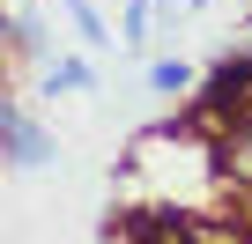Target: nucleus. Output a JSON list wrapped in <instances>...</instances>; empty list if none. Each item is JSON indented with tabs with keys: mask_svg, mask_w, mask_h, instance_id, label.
<instances>
[{
	"mask_svg": "<svg viewBox=\"0 0 252 244\" xmlns=\"http://www.w3.org/2000/svg\"><path fill=\"white\" fill-rule=\"evenodd\" d=\"M0 141H8V163L15 170H45L52 163V141H45V126H37L23 104H0Z\"/></svg>",
	"mask_w": 252,
	"mask_h": 244,
	"instance_id": "f257e3e1",
	"label": "nucleus"
},
{
	"mask_svg": "<svg viewBox=\"0 0 252 244\" xmlns=\"http://www.w3.org/2000/svg\"><path fill=\"white\" fill-rule=\"evenodd\" d=\"M45 89H52V96H60V89L89 96V89H96V67H89V59H52V67H45Z\"/></svg>",
	"mask_w": 252,
	"mask_h": 244,
	"instance_id": "f03ea898",
	"label": "nucleus"
},
{
	"mask_svg": "<svg viewBox=\"0 0 252 244\" xmlns=\"http://www.w3.org/2000/svg\"><path fill=\"white\" fill-rule=\"evenodd\" d=\"M149 89H156V96H186V89H193V67H186V59H149Z\"/></svg>",
	"mask_w": 252,
	"mask_h": 244,
	"instance_id": "7ed1b4c3",
	"label": "nucleus"
},
{
	"mask_svg": "<svg viewBox=\"0 0 252 244\" xmlns=\"http://www.w3.org/2000/svg\"><path fill=\"white\" fill-rule=\"evenodd\" d=\"M156 15H163V8L134 0V8H126V30H119V45H126V52H141V45H149V23H156Z\"/></svg>",
	"mask_w": 252,
	"mask_h": 244,
	"instance_id": "20e7f679",
	"label": "nucleus"
},
{
	"mask_svg": "<svg viewBox=\"0 0 252 244\" xmlns=\"http://www.w3.org/2000/svg\"><path fill=\"white\" fill-rule=\"evenodd\" d=\"M8 30H15V52H23V59H37V52H45V23H37L30 8H23V15L8 23Z\"/></svg>",
	"mask_w": 252,
	"mask_h": 244,
	"instance_id": "39448f33",
	"label": "nucleus"
},
{
	"mask_svg": "<svg viewBox=\"0 0 252 244\" xmlns=\"http://www.w3.org/2000/svg\"><path fill=\"white\" fill-rule=\"evenodd\" d=\"M67 15H74V30H82L89 45H111V30H104V15L89 8V0H67Z\"/></svg>",
	"mask_w": 252,
	"mask_h": 244,
	"instance_id": "423d86ee",
	"label": "nucleus"
}]
</instances>
